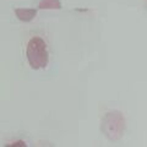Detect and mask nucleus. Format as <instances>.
<instances>
[{"mask_svg": "<svg viewBox=\"0 0 147 147\" xmlns=\"http://www.w3.org/2000/svg\"><path fill=\"white\" fill-rule=\"evenodd\" d=\"M26 58L28 65L33 70L44 69L49 63V53L47 48V43L43 38L36 36L32 37L27 43L26 48Z\"/></svg>", "mask_w": 147, "mask_h": 147, "instance_id": "nucleus-1", "label": "nucleus"}, {"mask_svg": "<svg viewBox=\"0 0 147 147\" xmlns=\"http://www.w3.org/2000/svg\"><path fill=\"white\" fill-rule=\"evenodd\" d=\"M125 130V120L120 112H109L102 120L103 134L112 141H118Z\"/></svg>", "mask_w": 147, "mask_h": 147, "instance_id": "nucleus-2", "label": "nucleus"}, {"mask_svg": "<svg viewBox=\"0 0 147 147\" xmlns=\"http://www.w3.org/2000/svg\"><path fill=\"white\" fill-rule=\"evenodd\" d=\"M15 15L20 21L22 22H31L33 21L37 16V9H31V7H16Z\"/></svg>", "mask_w": 147, "mask_h": 147, "instance_id": "nucleus-3", "label": "nucleus"}, {"mask_svg": "<svg viewBox=\"0 0 147 147\" xmlns=\"http://www.w3.org/2000/svg\"><path fill=\"white\" fill-rule=\"evenodd\" d=\"M38 7L40 10H60L63 5L60 0H40Z\"/></svg>", "mask_w": 147, "mask_h": 147, "instance_id": "nucleus-4", "label": "nucleus"}]
</instances>
